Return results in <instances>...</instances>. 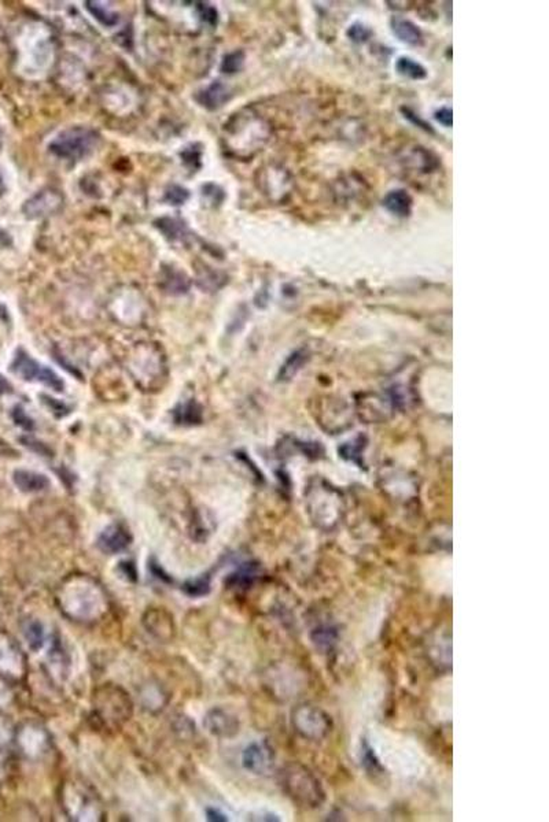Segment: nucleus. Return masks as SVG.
<instances>
[{"label": "nucleus", "instance_id": "1", "mask_svg": "<svg viewBox=\"0 0 549 822\" xmlns=\"http://www.w3.org/2000/svg\"><path fill=\"white\" fill-rule=\"evenodd\" d=\"M99 142V135L84 126H73L64 130L50 144V152L66 161H80L91 154Z\"/></svg>", "mask_w": 549, "mask_h": 822}, {"label": "nucleus", "instance_id": "2", "mask_svg": "<svg viewBox=\"0 0 549 822\" xmlns=\"http://www.w3.org/2000/svg\"><path fill=\"white\" fill-rule=\"evenodd\" d=\"M10 369L25 381H38L57 392L64 390L62 378L54 370L48 369L47 366L35 361L25 349H20L16 352Z\"/></svg>", "mask_w": 549, "mask_h": 822}, {"label": "nucleus", "instance_id": "3", "mask_svg": "<svg viewBox=\"0 0 549 822\" xmlns=\"http://www.w3.org/2000/svg\"><path fill=\"white\" fill-rule=\"evenodd\" d=\"M64 205V196L58 189L45 188L28 199L22 206V213L28 220H39L60 211Z\"/></svg>", "mask_w": 549, "mask_h": 822}, {"label": "nucleus", "instance_id": "4", "mask_svg": "<svg viewBox=\"0 0 549 822\" xmlns=\"http://www.w3.org/2000/svg\"><path fill=\"white\" fill-rule=\"evenodd\" d=\"M131 544V534L127 528L114 524L107 527L98 539V547L106 554H117Z\"/></svg>", "mask_w": 549, "mask_h": 822}, {"label": "nucleus", "instance_id": "5", "mask_svg": "<svg viewBox=\"0 0 549 822\" xmlns=\"http://www.w3.org/2000/svg\"><path fill=\"white\" fill-rule=\"evenodd\" d=\"M228 88L220 81L211 82V85L196 95V101L205 108L214 111L224 106V103L230 99Z\"/></svg>", "mask_w": 549, "mask_h": 822}, {"label": "nucleus", "instance_id": "6", "mask_svg": "<svg viewBox=\"0 0 549 822\" xmlns=\"http://www.w3.org/2000/svg\"><path fill=\"white\" fill-rule=\"evenodd\" d=\"M270 763H271L270 750L260 743H254L252 745H249L243 753V765L246 769L252 772L257 773L262 772L270 766Z\"/></svg>", "mask_w": 549, "mask_h": 822}, {"label": "nucleus", "instance_id": "7", "mask_svg": "<svg viewBox=\"0 0 549 822\" xmlns=\"http://www.w3.org/2000/svg\"><path fill=\"white\" fill-rule=\"evenodd\" d=\"M412 203L414 201L405 189H394L383 199V206L386 210L397 217H408L412 211Z\"/></svg>", "mask_w": 549, "mask_h": 822}, {"label": "nucleus", "instance_id": "8", "mask_svg": "<svg viewBox=\"0 0 549 822\" xmlns=\"http://www.w3.org/2000/svg\"><path fill=\"white\" fill-rule=\"evenodd\" d=\"M14 484L21 490L22 492H40L48 488L50 481L48 478L40 473L30 472V471H17L14 472Z\"/></svg>", "mask_w": 549, "mask_h": 822}, {"label": "nucleus", "instance_id": "9", "mask_svg": "<svg viewBox=\"0 0 549 822\" xmlns=\"http://www.w3.org/2000/svg\"><path fill=\"white\" fill-rule=\"evenodd\" d=\"M392 29L402 43L409 45H421L423 43L422 30L411 21L394 18L392 21Z\"/></svg>", "mask_w": 549, "mask_h": 822}, {"label": "nucleus", "instance_id": "10", "mask_svg": "<svg viewBox=\"0 0 549 822\" xmlns=\"http://www.w3.org/2000/svg\"><path fill=\"white\" fill-rule=\"evenodd\" d=\"M204 724L206 725V728L211 731L213 735H218V736H228V735H231V732L236 731L235 721L221 710L211 711L206 716Z\"/></svg>", "mask_w": 549, "mask_h": 822}, {"label": "nucleus", "instance_id": "11", "mask_svg": "<svg viewBox=\"0 0 549 822\" xmlns=\"http://www.w3.org/2000/svg\"><path fill=\"white\" fill-rule=\"evenodd\" d=\"M161 283H162V287L165 288L172 295L186 293L190 288V280L187 278V276L179 270H174L173 267L164 269Z\"/></svg>", "mask_w": 549, "mask_h": 822}, {"label": "nucleus", "instance_id": "12", "mask_svg": "<svg viewBox=\"0 0 549 822\" xmlns=\"http://www.w3.org/2000/svg\"><path fill=\"white\" fill-rule=\"evenodd\" d=\"M174 421L180 425H196L202 421V409L194 400L180 405L174 410Z\"/></svg>", "mask_w": 549, "mask_h": 822}, {"label": "nucleus", "instance_id": "13", "mask_svg": "<svg viewBox=\"0 0 549 822\" xmlns=\"http://www.w3.org/2000/svg\"><path fill=\"white\" fill-rule=\"evenodd\" d=\"M154 225L170 242L183 240V237L186 236V226L174 218H168V217L160 218L154 223Z\"/></svg>", "mask_w": 549, "mask_h": 822}, {"label": "nucleus", "instance_id": "14", "mask_svg": "<svg viewBox=\"0 0 549 822\" xmlns=\"http://www.w3.org/2000/svg\"><path fill=\"white\" fill-rule=\"evenodd\" d=\"M396 70L406 79L424 80L427 77V70L421 63L408 57H400L396 62Z\"/></svg>", "mask_w": 549, "mask_h": 822}, {"label": "nucleus", "instance_id": "15", "mask_svg": "<svg viewBox=\"0 0 549 822\" xmlns=\"http://www.w3.org/2000/svg\"><path fill=\"white\" fill-rule=\"evenodd\" d=\"M85 9L88 10V13L98 21L101 22L104 26H114L118 23V16L116 13H111L110 10H107L105 6H102L98 1H91L87 0L85 1Z\"/></svg>", "mask_w": 549, "mask_h": 822}, {"label": "nucleus", "instance_id": "16", "mask_svg": "<svg viewBox=\"0 0 549 822\" xmlns=\"http://www.w3.org/2000/svg\"><path fill=\"white\" fill-rule=\"evenodd\" d=\"M243 63H245V52L235 51V52H231V54L224 57V61L221 63V72L227 73V74L238 73L242 69Z\"/></svg>", "mask_w": 549, "mask_h": 822}, {"label": "nucleus", "instance_id": "17", "mask_svg": "<svg viewBox=\"0 0 549 822\" xmlns=\"http://www.w3.org/2000/svg\"><path fill=\"white\" fill-rule=\"evenodd\" d=\"M190 198V192L180 185H170L165 191L164 201L172 206L184 205Z\"/></svg>", "mask_w": 549, "mask_h": 822}, {"label": "nucleus", "instance_id": "18", "mask_svg": "<svg viewBox=\"0 0 549 822\" xmlns=\"http://www.w3.org/2000/svg\"><path fill=\"white\" fill-rule=\"evenodd\" d=\"M201 157L202 152L199 148H196V145H191L187 147L183 152H182V159L187 167H190L192 170L198 169L201 166Z\"/></svg>", "mask_w": 549, "mask_h": 822}, {"label": "nucleus", "instance_id": "19", "mask_svg": "<svg viewBox=\"0 0 549 822\" xmlns=\"http://www.w3.org/2000/svg\"><path fill=\"white\" fill-rule=\"evenodd\" d=\"M371 35L372 32L362 23H353L348 29V38L355 43H365L371 38Z\"/></svg>", "mask_w": 549, "mask_h": 822}, {"label": "nucleus", "instance_id": "20", "mask_svg": "<svg viewBox=\"0 0 549 822\" xmlns=\"http://www.w3.org/2000/svg\"><path fill=\"white\" fill-rule=\"evenodd\" d=\"M186 592L191 596L205 595L209 591V581L206 578H198L184 585Z\"/></svg>", "mask_w": 549, "mask_h": 822}, {"label": "nucleus", "instance_id": "21", "mask_svg": "<svg viewBox=\"0 0 549 822\" xmlns=\"http://www.w3.org/2000/svg\"><path fill=\"white\" fill-rule=\"evenodd\" d=\"M198 4H199L198 6V10H199V14H201V18L205 21L206 23L211 25V26L217 25V21H218L217 10L213 6H211V4H206V3H198Z\"/></svg>", "mask_w": 549, "mask_h": 822}, {"label": "nucleus", "instance_id": "22", "mask_svg": "<svg viewBox=\"0 0 549 822\" xmlns=\"http://www.w3.org/2000/svg\"><path fill=\"white\" fill-rule=\"evenodd\" d=\"M204 196L211 201V205H220L224 199V192L216 185L208 184L204 186Z\"/></svg>", "mask_w": 549, "mask_h": 822}, {"label": "nucleus", "instance_id": "23", "mask_svg": "<svg viewBox=\"0 0 549 822\" xmlns=\"http://www.w3.org/2000/svg\"><path fill=\"white\" fill-rule=\"evenodd\" d=\"M28 640H29V643H30V646H32L33 648H39V647H42L43 631L42 626H40L39 624H35V625H32V626L29 628V632H28Z\"/></svg>", "mask_w": 549, "mask_h": 822}, {"label": "nucleus", "instance_id": "24", "mask_svg": "<svg viewBox=\"0 0 549 822\" xmlns=\"http://www.w3.org/2000/svg\"><path fill=\"white\" fill-rule=\"evenodd\" d=\"M401 110L402 113H404V116H405V118H408L411 123H414L415 125H418L419 128H422V129L427 130V132H433V128H431V125H430V123H426V121H423L422 118H419V117H418V116H416L414 111H411L409 108H405V107H402Z\"/></svg>", "mask_w": 549, "mask_h": 822}, {"label": "nucleus", "instance_id": "25", "mask_svg": "<svg viewBox=\"0 0 549 822\" xmlns=\"http://www.w3.org/2000/svg\"><path fill=\"white\" fill-rule=\"evenodd\" d=\"M436 120L440 123H443L446 128H450L453 123V116H452V110L448 107H443L441 110H438L436 113Z\"/></svg>", "mask_w": 549, "mask_h": 822}, {"label": "nucleus", "instance_id": "26", "mask_svg": "<svg viewBox=\"0 0 549 822\" xmlns=\"http://www.w3.org/2000/svg\"><path fill=\"white\" fill-rule=\"evenodd\" d=\"M43 398H44V399H47V400H45V402H47V405L51 407V410L54 411V412H57V411H61V415H65L62 411H65L66 414L69 412V407H66L64 403H60V402H57L55 399H51V398H48V396H43Z\"/></svg>", "mask_w": 549, "mask_h": 822}, {"label": "nucleus", "instance_id": "27", "mask_svg": "<svg viewBox=\"0 0 549 822\" xmlns=\"http://www.w3.org/2000/svg\"><path fill=\"white\" fill-rule=\"evenodd\" d=\"M16 415H17V417H16V421H17V424H18V425H21V427L25 428V429H32V428H33V424H32V421H30V420H29V418H28V417L23 414V411H16Z\"/></svg>", "mask_w": 549, "mask_h": 822}, {"label": "nucleus", "instance_id": "28", "mask_svg": "<svg viewBox=\"0 0 549 822\" xmlns=\"http://www.w3.org/2000/svg\"><path fill=\"white\" fill-rule=\"evenodd\" d=\"M13 246V237L11 235L4 230L3 227H0V247L1 248H7V247Z\"/></svg>", "mask_w": 549, "mask_h": 822}, {"label": "nucleus", "instance_id": "29", "mask_svg": "<svg viewBox=\"0 0 549 822\" xmlns=\"http://www.w3.org/2000/svg\"><path fill=\"white\" fill-rule=\"evenodd\" d=\"M13 392V385L10 384V381L3 377L0 374V395H6V393H11Z\"/></svg>", "mask_w": 549, "mask_h": 822}, {"label": "nucleus", "instance_id": "30", "mask_svg": "<svg viewBox=\"0 0 549 822\" xmlns=\"http://www.w3.org/2000/svg\"><path fill=\"white\" fill-rule=\"evenodd\" d=\"M206 813H208V818L211 821H227V817L223 813H220L218 810L209 809Z\"/></svg>", "mask_w": 549, "mask_h": 822}, {"label": "nucleus", "instance_id": "31", "mask_svg": "<svg viewBox=\"0 0 549 822\" xmlns=\"http://www.w3.org/2000/svg\"><path fill=\"white\" fill-rule=\"evenodd\" d=\"M6 191H7V186H6L4 179H3V176H1V173H0V196H3V195L6 193Z\"/></svg>", "mask_w": 549, "mask_h": 822}, {"label": "nucleus", "instance_id": "32", "mask_svg": "<svg viewBox=\"0 0 549 822\" xmlns=\"http://www.w3.org/2000/svg\"><path fill=\"white\" fill-rule=\"evenodd\" d=\"M0 318L1 320H7V310L4 308V306H1V305H0Z\"/></svg>", "mask_w": 549, "mask_h": 822}, {"label": "nucleus", "instance_id": "33", "mask_svg": "<svg viewBox=\"0 0 549 822\" xmlns=\"http://www.w3.org/2000/svg\"><path fill=\"white\" fill-rule=\"evenodd\" d=\"M3 144V133H1V128H0V147Z\"/></svg>", "mask_w": 549, "mask_h": 822}]
</instances>
